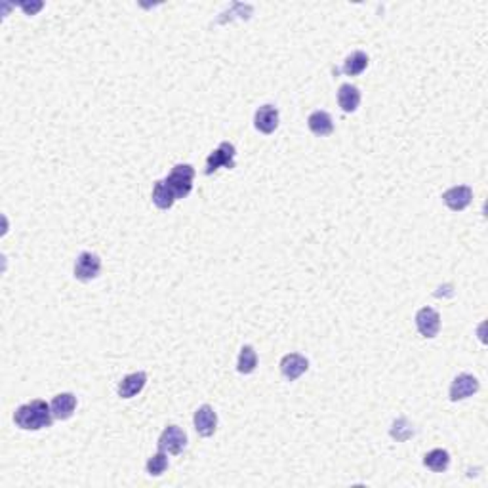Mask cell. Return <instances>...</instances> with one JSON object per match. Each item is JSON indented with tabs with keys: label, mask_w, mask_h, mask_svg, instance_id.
Here are the masks:
<instances>
[{
	"label": "cell",
	"mask_w": 488,
	"mask_h": 488,
	"mask_svg": "<svg viewBox=\"0 0 488 488\" xmlns=\"http://www.w3.org/2000/svg\"><path fill=\"white\" fill-rule=\"evenodd\" d=\"M235 156H237V149L229 141H222L220 147L214 149L206 158V176H212L214 172H218L220 168H235Z\"/></svg>",
	"instance_id": "3957f363"
},
{
	"label": "cell",
	"mask_w": 488,
	"mask_h": 488,
	"mask_svg": "<svg viewBox=\"0 0 488 488\" xmlns=\"http://www.w3.org/2000/svg\"><path fill=\"white\" fill-rule=\"evenodd\" d=\"M22 8L27 12L29 15H33L35 12H38L40 8H42V2H38V4H35V6H31V4H22Z\"/></svg>",
	"instance_id": "7402d4cb"
},
{
	"label": "cell",
	"mask_w": 488,
	"mask_h": 488,
	"mask_svg": "<svg viewBox=\"0 0 488 488\" xmlns=\"http://www.w3.org/2000/svg\"><path fill=\"white\" fill-rule=\"evenodd\" d=\"M307 368H309V361L300 353H288L282 357L281 372L288 382H296L298 377L307 372Z\"/></svg>",
	"instance_id": "8fae6325"
},
{
	"label": "cell",
	"mask_w": 488,
	"mask_h": 488,
	"mask_svg": "<svg viewBox=\"0 0 488 488\" xmlns=\"http://www.w3.org/2000/svg\"><path fill=\"white\" fill-rule=\"evenodd\" d=\"M368 67V56L363 52V50H355L351 52L343 61V67H341V73L349 74V76H357L361 74Z\"/></svg>",
	"instance_id": "e0dca14e"
},
{
	"label": "cell",
	"mask_w": 488,
	"mask_h": 488,
	"mask_svg": "<svg viewBox=\"0 0 488 488\" xmlns=\"http://www.w3.org/2000/svg\"><path fill=\"white\" fill-rule=\"evenodd\" d=\"M423 466L435 471V473H443L450 466V454L443 448H435V450H429L423 456Z\"/></svg>",
	"instance_id": "2e32d148"
},
{
	"label": "cell",
	"mask_w": 488,
	"mask_h": 488,
	"mask_svg": "<svg viewBox=\"0 0 488 488\" xmlns=\"http://www.w3.org/2000/svg\"><path fill=\"white\" fill-rule=\"evenodd\" d=\"M416 328L423 338H435L441 330V315L433 307H422L416 313Z\"/></svg>",
	"instance_id": "9c48e42d"
},
{
	"label": "cell",
	"mask_w": 488,
	"mask_h": 488,
	"mask_svg": "<svg viewBox=\"0 0 488 488\" xmlns=\"http://www.w3.org/2000/svg\"><path fill=\"white\" fill-rule=\"evenodd\" d=\"M414 435V429L410 428V423L405 418H399L397 422H393L391 428V437L397 441H407L410 437Z\"/></svg>",
	"instance_id": "44dd1931"
},
{
	"label": "cell",
	"mask_w": 488,
	"mask_h": 488,
	"mask_svg": "<svg viewBox=\"0 0 488 488\" xmlns=\"http://www.w3.org/2000/svg\"><path fill=\"white\" fill-rule=\"evenodd\" d=\"M145 384H147V374L145 372H133V374H128V376L120 380L117 393H119L120 399H132V397L143 391Z\"/></svg>",
	"instance_id": "7c38bea8"
},
{
	"label": "cell",
	"mask_w": 488,
	"mask_h": 488,
	"mask_svg": "<svg viewBox=\"0 0 488 488\" xmlns=\"http://www.w3.org/2000/svg\"><path fill=\"white\" fill-rule=\"evenodd\" d=\"M101 273V259L94 252H82L74 261V279L81 282H90Z\"/></svg>",
	"instance_id": "277c9868"
},
{
	"label": "cell",
	"mask_w": 488,
	"mask_h": 488,
	"mask_svg": "<svg viewBox=\"0 0 488 488\" xmlns=\"http://www.w3.org/2000/svg\"><path fill=\"white\" fill-rule=\"evenodd\" d=\"M176 195L172 193V189L168 185L163 181H156L155 187H153V204L161 210H170L176 202Z\"/></svg>",
	"instance_id": "ac0fdd59"
},
{
	"label": "cell",
	"mask_w": 488,
	"mask_h": 488,
	"mask_svg": "<svg viewBox=\"0 0 488 488\" xmlns=\"http://www.w3.org/2000/svg\"><path fill=\"white\" fill-rule=\"evenodd\" d=\"M54 422L52 407L42 399H35L15 408L14 423L23 431H38V429L50 428Z\"/></svg>",
	"instance_id": "6da1fadb"
},
{
	"label": "cell",
	"mask_w": 488,
	"mask_h": 488,
	"mask_svg": "<svg viewBox=\"0 0 488 488\" xmlns=\"http://www.w3.org/2000/svg\"><path fill=\"white\" fill-rule=\"evenodd\" d=\"M479 387H481V384L473 374H458L450 384V400L458 402V400L469 399L479 391Z\"/></svg>",
	"instance_id": "8992f818"
},
{
	"label": "cell",
	"mask_w": 488,
	"mask_h": 488,
	"mask_svg": "<svg viewBox=\"0 0 488 488\" xmlns=\"http://www.w3.org/2000/svg\"><path fill=\"white\" fill-rule=\"evenodd\" d=\"M338 104L343 113H355L361 104V90L353 84H341L338 90Z\"/></svg>",
	"instance_id": "9a60e30c"
},
{
	"label": "cell",
	"mask_w": 488,
	"mask_h": 488,
	"mask_svg": "<svg viewBox=\"0 0 488 488\" xmlns=\"http://www.w3.org/2000/svg\"><path fill=\"white\" fill-rule=\"evenodd\" d=\"M193 425L200 437H212L218 429V414L210 405H202L197 408L193 416Z\"/></svg>",
	"instance_id": "ba28073f"
},
{
	"label": "cell",
	"mask_w": 488,
	"mask_h": 488,
	"mask_svg": "<svg viewBox=\"0 0 488 488\" xmlns=\"http://www.w3.org/2000/svg\"><path fill=\"white\" fill-rule=\"evenodd\" d=\"M473 200V189L469 185H454L448 191L443 193V202L454 212L466 210Z\"/></svg>",
	"instance_id": "52a82bcc"
},
{
	"label": "cell",
	"mask_w": 488,
	"mask_h": 488,
	"mask_svg": "<svg viewBox=\"0 0 488 488\" xmlns=\"http://www.w3.org/2000/svg\"><path fill=\"white\" fill-rule=\"evenodd\" d=\"M254 126L261 133H273L279 128V109L275 105H261L254 115Z\"/></svg>",
	"instance_id": "30bf717a"
},
{
	"label": "cell",
	"mask_w": 488,
	"mask_h": 488,
	"mask_svg": "<svg viewBox=\"0 0 488 488\" xmlns=\"http://www.w3.org/2000/svg\"><path fill=\"white\" fill-rule=\"evenodd\" d=\"M309 130L318 138H326L334 132V120L326 111H313L307 119Z\"/></svg>",
	"instance_id": "5bb4252c"
},
{
	"label": "cell",
	"mask_w": 488,
	"mask_h": 488,
	"mask_svg": "<svg viewBox=\"0 0 488 488\" xmlns=\"http://www.w3.org/2000/svg\"><path fill=\"white\" fill-rule=\"evenodd\" d=\"M185 446H187V435L178 425H168L158 437V450L166 454H174V456L181 454Z\"/></svg>",
	"instance_id": "5b68a950"
},
{
	"label": "cell",
	"mask_w": 488,
	"mask_h": 488,
	"mask_svg": "<svg viewBox=\"0 0 488 488\" xmlns=\"http://www.w3.org/2000/svg\"><path fill=\"white\" fill-rule=\"evenodd\" d=\"M168 469V454L163 450H158L156 454H153L145 464V471L151 477H161Z\"/></svg>",
	"instance_id": "ffe728a7"
},
{
	"label": "cell",
	"mask_w": 488,
	"mask_h": 488,
	"mask_svg": "<svg viewBox=\"0 0 488 488\" xmlns=\"http://www.w3.org/2000/svg\"><path fill=\"white\" fill-rule=\"evenodd\" d=\"M50 407H52L54 418L65 422V420H69V418L74 414V410H76V397H74L73 393H60V395L54 397Z\"/></svg>",
	"instance_id": "4fadbf2b"
},
{
	"label": "cell",
	"mask_w": 488,
	"mask_h": 488,
	"mask_svg": "<svg viewBox=\"0 0 488 488\" xmlns=\"http://www.w3.org/2000/svg\"><path fill=\"white\" fill-rule=\"evenodd\" d=\"M193 179H195V168L191 164H176L166 176L164 184L170 187L176 199H185L193 191Z\"/></svg>",
	"instance_id": "7a4b0ae2"
},
{
	"label": "cell",
	"mask_w": 488,
	"mask_h": 488,
	"mask_svg": "<svg viewBox=\"0 0 488 488\" xmlns=\"http://www.w3.org/2000/svg\"><path fill=\"white\" fill-rule=\"evenodd\" d=\"M256 368H258V353L254 351L252 345H244L241 349V355H238L237 370L241 374H244V376H248Z\"/></svg>",
	"instance_id": "d6986e66"
}]
</instances>
